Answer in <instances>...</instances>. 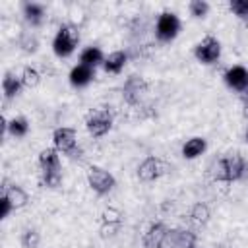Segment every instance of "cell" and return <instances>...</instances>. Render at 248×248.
I'll return each instance as SVG.
<instances>
[{
  "label": "cell",
  "mask_w": 248,
  "mask_h": 248,
  "mask_svg": "<svg viewBox=\"0 0 248 248\" xmlns=\"http://www.w3.org/2000/svg\"><path fill=\"white\" fill-rule=\"evenodd\" d=\"M23 17L25 21L31 25V27H39L45 17H46V8L45 4H39V2H25L23 4Z\"/></svg>",
  "instance_id": "obj_14"
},
{
  "label": "cell",
  "mask_w": 248,
  "mask_h": 248,
  "mask_svg": "<svg viewBox=\"0 0 248 248\" xmlns=\"http://www.w3.org/2000/svg\"><path fill=\"white\" fill-rule=\"evenodd\" d=\"M194 56L200 64H215L219 58H221V43L217 37L213 35H205L200 43H196L194 46Z\"/></svg>",
  "instance_id": "obj_9"
},
{
  "label": "cell",
  "mask_w": 248,
  "mask_h": 248,
  "mask_svg": "<svg viewBox=\"0 0 248 248\" xmlns=\"http://www.w3.org/2000/svg\"><path fill=\"white\" fill-rule=\"evenodd\" d=\"M223 81L227 83L229 89H234L238 93H244L248 89V68L234 64L223 72Z\"/></svg>",
  "instance_id": "obj_13"
},
{
  "label": "cell",
  "mask_w": 248,
  "mask_h": 248,
  "mask_svg": "<svg viewBox=\"0 0 248 248\" xmlns=\"http://www.w3.org/2000/svg\"><path fill=\"white\" fill-rule=\"evenodd\" d=\"M244 141L248 143V128H246V132H244Z\"/></svg>",
  "instance_id": "obj_30"
},
{
  "label": "cell",
  "mask_w": 248,
  "mask_h": 248,
  "mask_svg": "<svg viewBox=\"0 0 248 248\" xmlns=\"http://www.w3.org/2000/svg\"><path fill=\"white\" fill-rule=\"evenodd\" d=\"M126 64H128V52H124V50H114V52H110L108 56H105L103 70H105L107 74L116 76V74H120V72L124 70Z\"/></svg>",
  "instance_id": "obj_16"
},
{
  "label": "cell",
  "mask_w": 248,
  "mask_h": 248,
  "mask_svg": "<svg viewBox=\"0 0 248 248\" xmlns=\"http://www.w3.org/2000/svg\"><path fill=\"white\" fill-rule=\"evenodd\" d=\"M180 33V19L174 12H161L155 21V37L159 43H170Z\"/></svg>",
  "instance_id": "obj_6"
},
{
  "label": "cell",
  "mask_w": 248,
  "mask_h": 248,
  "mask_svg": "<svg viewBox=\"0 0 248 248\" xmlns=\"http://www.w3.org/2000/svg\"><path fill=\"white\" fill-rule=\"evenodd\" d=\"M79 45V31L78 27L64 23L58 27L54 39H52V50L58 58H68Z\"/></svg>",
  "instance_id": "obj_5"
},
{
  "label": "cell",
  "mask_w": 248,
  "mask_h": 248,
  "mask_svg": "<svg viewBox=\"0 0 248 248\" xmlns=\"http://www.w3.org/2000/svg\"><path fill=\"white\" fill-rule=\"evenodd\" d=\"M52 147L58 153L68 155L70 159H81L83 149L78 143V132L68 126H60L52 132Z\"/></svg>",
  "instance_id": "obj_3"
},
{
  "label": "cell",
  "mask_w": 248,
  "mask_h": 248,
  "mask_svg": "<svg viewBox=\"0 0 248 248\" xmlns=\"http://www.w3.org/2000/svg\"><path fill=\"white\" fill-rule=\"evenodd\" d=\"M41 242V234L35 229H25L21 234V246L23 248H37Z\"/></svg>",
  "instance_id": "obj_25"
},
{
  "label": "cell",
  "mask_w": 248,
  "mask_h": 248,
  "mask_svg": "<svg viewBox=\"0 0 248 248\" xmlns=\"http://www.w3.org/2000/svg\"><path fill=\"white\" fill-rule=\"evenodd\" d=\"M207 149V141L205 138H200V136H194L190 140H186V143L182 145V157L184 159H198L200 155H203Z\"/></svg>",
  "instance_id": "obj_18"
},
{
  "label": "cell",
  "mask_w": 248,
  "mask_h": 248,
  "mask_svg": "<svg viewBox=\"0 0 248 248\" xmlns=\"http://www.w3.org/2000/svg\"><path fill=\"white\" fill-rule=\"evenodd\" d=\"M87 184L89 188L97 194V196H107L114 190L116 186V178L103 167H97V165H91L89 170H87Z\"/></svg>",
  "instance_id": "obj_7"
},
{
  "label": "cell",
  "mask_w": 248,
  "mask_h": 248,
  "mask_svg": "<svg viewBox=\"0 0 248 248\" xmlns=\"http://www.w3.org/2000/svg\"><path fill=\"white\" fill-rule=\"evenodd\" d=\"M19 45L25 52H35L37 46H39V39L33 35V33H23L21 39H19Z\"/></svg>",
  "instance_id": "obj_27"
},
{
  "label": "cell",
  "mask_w": 248,
  "mask_h": 248,
  "mask_svg": "<svg viewBox=\"0 0 248 248\" xmlns=\"http://www.w3.org/2000/svg\"><path fill=\"white\" fill-rule=\"evenodd\" d=\"M147 91H149V83L145 81V78H141L138 74H132V76L126 78V81L122 85V99L128 105L136 107V105H140L143 101Z\"/></svg>",
  "instance_id": "obj_10"
},
{
  "label": "cell",
  "mask_w": 248,
  "mask_h": 248,
  "mask_svg": "<svg viewBox=\"0 0 248 248\" xmlns=\"http://www.w3.org/2000/svg\"><path fill=\"white\" fill-rule=\"evenodd\" d=\"M229 10L234 16H238L240 19L248 21V0H231L229 2Z\"/></svg>",
  "instance_id": "obj_26"
},
{
  "label": "cell",
  "mask_w": 248,
  "mask_h": 248,
  "mask_svg": "<svg viewBox=\"0 0 248 248\" xmlns=\"http://www.w3.org/2000/svg\"><path fill=\"white\" fill-rule=\"evenodd\" d=\"M169 170H170V165L165 159L155 157V155H149V157H145L140 163V167H138V178L141 182H155L161 176H165Z\"/></svg>",
  "instance_id": "obj_8"
},
{
  "label": "cell",
  "mask_w": 248,
  "mask_h": 248,
  "mask_svg": "<svg viewBox=\"0 0 248 248\" xmlns=\"http://www.w3.org/2000/svg\"><path fill=\"white\" fill-rule=\"evenodd\" d=\"M21 89H23L21 78L16 76L14 72H6V74H4V79H2V91H4V97H6V99H14V97L19 95Z\"/></svg>",
  "instance_id": "obj_19"
},
{
  "label": "cell",
  "mask_w": 248,
  "mask_h": 248,
  "mask_svg": "<svg viewBox=\"0 0 248 248\" xmlns=\"http://www.w3.org/2000/svg\"><path fill=\"white\" fill-rule=\"evenodd\" d=\"M85 130L89 136L93 138H103L105 134L110 132L112 124H114V114L108 107H97V108H91L87 114H85Z\"/></svg>",
  "instance_id": "obj_4"
},
{
  "label": "cell",
  "mask_w": 248,
  "mask_h": 248,
  "mask_svg": "<svg viewBox=\"0 0 248 248\" xmlns=\"http://www.w3.org/2000/svg\"><path fill=\"white\" fill-rule=\"evenodd\" d=\"M242 103H244V107H246V112H248V89L242 93Z\"/></svg>",
  "instance_id": "obj_29"
},
{
  "label": "cell",
  "mask_w": 248,
  "mask_h": 248,
  "mask_svg": "<svg viewBox=\"0 0 248 248\" xmlns=\"http://www.w3.org/2000/svg\"><path fill=\"white\" fill-rule=\"evenodd\" d=\"M188 10H190V16H192V17L202 19V17L207 16V12H209V4H207L205 0H192V2L188 4Z\"/></svg>",
  "instance_id": "obj_24"
},
{
  "label": "cell",
  "mask_w": 248,
  "mask_h": 248,
  "mask_svg": "<svg viewBox=\"0 0 248 248\" xmlns=\"http://www.w3.org/2000/svg\"><path fill=\"white\" fill-rule=\"evenodd\" d=\"M105 62V54H103V50L99 48V46H87V48H83L81 50V54H79V64H83V66H89V68H97L99 64H103Z\"/></svg>",
  "instance_id": "obj_20"
},
{
  "label": "cell",
  "mask_w": 248,
  "mask_h": 248,
  "mask_svg": "<svg viewBox=\"0 0 248 248\" xmlns=\"http://www.w3.org/2000/svg\"><path fill=\"white\" fill-rule=\"evenodd\" d=\"M19 78H21L23 87H29V89H31V87H37V85L41 83V74H39V70L33 68V66H25V68L21 70Z\"/></svg>",
  "instance_id": "obj_23"
},
{
  "label": "cell",
  "mask_w": 248,
  "mask_h": 248,
  "mask_svg": "<svg viewBox=\"0 0 248 248\" xmlns=\"http://www.w3.org/2000/svg\"><path fill=\"white\" fill-rule=\"evenodd\" d=\"M211 172H213V180L232 184L244 178V174L248 172V163L240 153H229L215 163Z\"/></svg>",
  "instance_id": "obj_1"
},
{
  "label": "cell",
  "mask_w": 248,
  "mask_h": 248,
  "mask_svg": "<svg viewBox=\"0 0 248 248\" xmlns=\"http://www.w3.org/2000/svg\"><path fill=\"white\" fill-rule=\"evenodd\" d=\"M6 130L14 138H23L29 132V120L25 116H14L12 120L6 122Z\"/></svg>",
  "instance_id": "obj_21"
},
{
  "label": "cell",
  "mask_w": 248,
  "mask_h": 248,
  "mask_svg": "<svg viewBox=\"0 0 248 248\" xmlns=\"http://www.w3.org/2000/svg\"><path fill=\"white\" fill-rule=\"evenodd\" d=\"M2 196H6L8 200H10V203H12V207L14 209H21L25 203H27V192L21 188V186H17V184H6L4 182V186H2Z\"/></svg>",
  "instance_id": "obj_17"
},
{
  "label": "cell",
  "mask_w": 248,
  "mask_h": 248,
  "mask_svg": "<svg viewBox=\"0 0 248 248\" xmlns=\"http://www.w3.org/2000/svg\"><path fill=\"white\" fill-rule=\"evenodd\" d=\"M93 78H95V70L89 66H83V64H76L68 76V79L74 87H85L93 81Z\"/></svg>",
  "instance_id": "obj_15"
},
{
  "label": "cell",
  "mask_w": 248,
  "mask_h": 248,
  "mask_svg": "<svg viewBox=\"0 0 248 248\" xmlns=\"http://www.w3.org/2000/svg\"><path fill=\"white\" fill-rule=\"evenodd\" d=\"M39 174H41V184L45 188L56 190L62 184L60 153L54 147H46L39 153Z\"/></svg>",
  "instance_id": "obj_2"
},
{
  "label": "cell",
  "mask_w": 248,
  "mask_h": 248,
  "mask_svg": "<svg viewBox=\"0 0 248 248\" xmlns=\"http://www.w3.org/2000/svg\"><path fill=\"white\" fill-rule=\"evenodd\" d=\"M167 248H200L198 234L184 227H174L169 231Z\"/></svg>",
  "instance_id": "obj_12"
},
{
  "label": "cell",
  "mask_w": 248,
  "mask_h": 248,
  "mask_svg": "<svg viewBox=\"0 0 248 248\" xmlns=\"http://www.w3.org/2000/svg\"><path fill=\"white\" fill-rule=\"evenodd\" d=\"M12 211H14V207H12L10 200L6 196H0V219H6Z\"/></svg>",
  "instance_id": "obj_28"
},
{
  "label": "cell",
  "mask_w": 248,
  "mask_h": 248,
  "mask_svg": "<svg viewBox=\"0 0 248 248\" xmlns=\"http://www.w3.org/2000/svg\"><path fill=\"white\" fill-rule=\"evenodd\" d=\"M169 227L161 221L151 223L147 227V231L141 236V244L143 248H167V240H169Z\"/></svg>",
  "instance_id": "obj_11"
},
{
  "label": "cell",
  "mask_w": 248,
  "mask_h": 248,
  "mask_svg": "<svg viewBox=\"0 0 248 248\" xmlns=\"http://www.w3.org/2000/svg\"><path fill=\"white\" fill-rule=\"evenodd\" d=\"M209 207L205 205V203H202V202H198V203H194V207L190 209V221L192 223H196V225H205L207 221H209Z\"/></svg>",
  "instance_id": "obj_22"
}]
</instances>
